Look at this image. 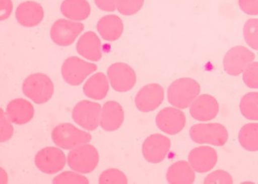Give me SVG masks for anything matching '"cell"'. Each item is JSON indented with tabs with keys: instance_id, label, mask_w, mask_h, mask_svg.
<instances>
[{
	"instance_id": "277c9868",
	"label": "cell",
	"mask_w": 258,
	"mask_h": 184,
	"mask_svg": "<svg viewBox=\"0 0 258 184\" xmlns=\"http://www.w3.org/2000/svg\"><path fill=\"white\" fill-rule=\"evenodd\" d=\"M52 139L56 146L66 150L87 144L92 139L91 134L79 130L71 123H61L53 129Z\"/></svg>"
},
{
	"instance_id": "8d00e7d4",
	"label": "cell",
	"mask_w": 258,
	"mask_h": 184,
	"mask_svg": "<svg viewBox=\"0 0 258 184\" xmlns=\"http://www.w3.org/2000/svg\"><path fill=\"white\" fill-rule=\"evenodd\" d=\"M0 182L1 183H7L8 182V174L5 172V170H4L3 167H1V176H0Z\"/></svg>"
},
{
	"instance_id": "603a6c76",
	"label": "cell",
	"mask_w": 258,
	"mask_h": 184,
	"mask_svg": "<svg viewBox=\"0 0 258 184\" xmlns=\"http://www.w3.org/2000/svg\"><path fill=\"white\" fill-rule=\"evenodd\" d=\"M108 91V80L103 72H97L93 75L86 81L83 86L85 95L94 100H103L107 97Z\"/></svg>"
},
{
	"instance_id": "e575fe53",
	"label": "cell",
	"mask_w": 258,
	"mask_h": 184,
	"mask_svg": "<svg viewBox=\"0 0 258 184\" xmlns=\"http://www.w3.org/2000/svg\"><path fill=\"white\" fill-rule=\"evenodd\" d=\"M95 4L100 10L112 12L116 9L117 0H95Z\"/></svg>"
},
{
	"instance_id": "1f68e13d",
	"label": "cell",
	"mask_w": 258,
	"mask_h": 184,
	"mask_svg": "<svg viewBox=\"0 0 258 184\" xmlns=\"http://www.w3.org/2000/svg\"><path fill=\"white\" fill-rule=\"evenodd\" d=\"M204 183L232 184L233 178L232 175L225 170H217L208 174L204 179Z\"/></svg>"
},
{
	"instance_id": "484cf974",
	"label": "cell",
	"mask_w": 258,
	"mask_h": 184,
	"mask_svg": "<svg viewBox=\"0 0 258 184\" xmlns=\"http://www.w3.org/2000/svg\"><path fill=\"white\" fill-rule=\"evenodd\" d=\"M240 110L248 120L258 121V92L245 94L240 100Z\"/></svg>"
},
{
	"instance_id": "8fae6325",
	"label": "cell",
	"mask_w": 258,
	"mask_h": 184,
	"mask_svg": "<svg viewBox=\"0 0 258 184\" xmlns=\"http://www.w3.org/2000/svg\"><path fill=\"white\" fill-rule=\"evenodd\" d=\"M66 156L62 150L52 146L41 149L35 156L36 167L44 174L60 172L66 166Z\"/></svg>"
},
{
	"instance_id": "836d02e7",
	"label": "cell",
	"mask_w": 258,
	"mask_h": 184,
	"mask_svg": "<svg viewBox=\"0 0 258 184\" xmlns=\"http://www.w3.org/2000/svg\"><path fill=\"white\" fill-rule=\"evenodd\" d=\"M240 10L249 16H258V0H239Z\"/></svg>"
},
{
	"instance_id": "4dcf8cb0",
	"label": "cell",
	"mask_w": 258,
	"mask_h": 184,
	"mask_svg": "<svg viewBox=\"0 0 258 184\" xmlns=\"http://www.w3.org/2000/svg\"><path fill=\"white\" fill-rule=\"evenodd\" d=\"M242 79L246 86L258 89V62H252L245 68Z\"/></svg>"
},
{
	"instance_id": "5b68a950",
	"label": "cell",
	"mask_w": 258,
	"mask_h": 184,
	"mask_svg": "<svg viewBox=\"0 0 258 184\" xmlns=\"http://www.w3.org/2000/svg\"><path fill=\"white\" fill-rule=\"evenodd\" d=\"M99 161L98 150L95 146L87 143L73 149L67 157L69 166L81 174L92 172L99 164Z\"/></svg>"
},
{
	"instance_id": "7a4b0ae2",
	"label": "cell",
	"mask_w": 258,
	"mask_h": 184,
	"mask_svg": "<svg viewBox=\"0 0 258 184\" xmlns=\"http://www.w3.org/2000/svg\"><path fill=\"white\" fill-rule=\"evenodd\" d=\"M22 89L24 95L36 104H44L52 98L54 85L47 75L37 72L24 80Z\"/></svg>"
},
{
	"instance_id": "d6a6232c",
	"label": "cell",
	"mask_w": 258,
	"mask_h": 184,
	"mask_svg": "<svg viewBox=\"0 0 258 184\" xmlns=\"http://www.w3.org/2000/svg\"><path fill=\"white\" fill-rule=\"evenodd\" d=\"M6 114H4V110H1V129H0V142H8L10 140L14 134V129L13 126L11 125L10 121L8 120V118L5 116Z\"/></svg>"
},
{
	"instance_id": "9a60e30c",
	"label": "cell",
	"mask_w": 258,
	"mask_h": 184,
	"mask_svg": "<svg viewBox=\"0 0 258 184\" xmlns=\"http://www.w3.org/2000/svg\"><path fill=\"white\" fill-rule=\"evenodd\" d=\"M220 110L217 100L212 95L198 96L189 107L192 118L200 122H209L216 118Z\"/></svg>"
},
{
	"instance_id": "6da1fadb",
	"label": "cell",
	"mask_w": 258,
	"mask_h": 184,
	"mask_svg": "<svg viewBox=\"0 0 258 184\" xmlns=\"http://www.w3.org/2000/svg\"><path fill=\"white\" fill-rule=\"evenodd\" d=\"M201 91L198 81L189 77H182L174 80L167 90L169 103L176 108L186 109L196 100Z\"/></svg>"
},
{
	"instance_id": "2e32d148",
	"label": "cell",
	"mask_w": 258,
	"mask_h": 184,
	"mask_svg": "<svg viewBox=\"0 0 258 184\" xmlns=\"http://www.w3.org/2000/svg\"><path fill=\"white\" fill-rule=\"evenodd\" d=\"M188 161L196 172H209L217 164L218 154L212 147L200 146L189 152Z\"/></svg>"
},
{
	"instance_id": "ffe728a7",
	"label": "cell",
	"mask_w": 258,
	"mask_h": 184,
	"mask_svg": "<svg viewBox=\"0 0 258 184\" xmlns=\"http://www.w3.org/2000/svg\"><path fill=\"white\" fill-rule=\"evenodd\" d=\"M76 48L79 54L87 60L99 61L102 58L101 41L95 32H87L81 36Z\"/></svg>"
},
{
	"instance_id": "cb8c5ba5",
	"label": "cell",
	"mask_w": 258,
	"mask_h": 184,
	"mask_svg": "<svg viewBox=\"0 0 258 184\" xmlns=\"http://www.w3.org/2000/svg\"><path fill=\"white\" fill-rule=\"evenodd\" d=\"M60 12L67 19L83 21L91 15V8L87 0H64Z\"/></svg>"
},
{
	"instance_id": "30bf717a",
	"label": "cell",
	"mask_w": 258,
	"mask_h": 184,
	"mask_svg": "<svg viewBox=\"0 0 258 184\" xmlns=\"http://www.w3.org/2000/svg\"><path fill=\"white\" fill-rule=\"evenodd\" d=\"M84 28V24L82 23L60 19L51 27V39L59 46H70L83 32Z\"/></svg>"
},
{
	"instance_id": "d4e9b609",
	"label": "cell",
	"mask_w": 258,
	"mask_h": 184,
	"mask_svg": "<svg viewBox=\"0 0 258 184\" xmlns=\"http://www.w3.org/2000/svg\"><path fill=\"white\" fill-rule=\"evenodd\" d=\"M238 140L248 151H258V123H248L240 129Z\"/></svg>"
},
{
	"instance_id": "5bb4252c",
	"label": "cell",
	"mask_w": 258,
	"mask_h": 184,
	"mask_svg": "<svg viewBox=\"0 0 258 184\" xmlns=\"http://www.w3.org/2000/svg\"><path fill=\"white\" fill-rule=\"evenodd\" d=\"M186 122L185 114L173 107L162 109L156 118V124L162 132L175 135L183 130Z\"/></svg>"
},
{
	"instance_id": "4316f807",
	"label": "cell",
	"mask_w": 258,
	"mask_h": 184,
	"mask_svg": "<svg viewBox=\"0 0 258 184\" xmlns=\"http://www.w3.org/2000/svg\"><path fill=\"white\" fill-rule=\"evenodd\" d=\"M244 40L250 48L258 51V19H249L243 28Z\"/></svg>"
},
{
	"instance_id": "d590c367",
	"label": "cell",
	"mask_w": 258,
	"mask_h": 184,
	"mask_svg": "<svg viewBox=\"0 0 258 184\" xmlns=\"http://www.w3.org/2000/svg\"><path fill=\"white\" fill-rule=\"evenodd\" d=\"M12 8H13V4L12 0H1L0 20H7L12 14Z\"/></svg>"
},
{
	"instance_id": "44dd1931",
	"label": "cell",
	"mask_w": 258,
	"mask_h": 184,
	"mask_svg": "<svg viewBox=\"0 0 258 184\" xmlns=\"http://www.w3.org/2000/svg\"><path fill=\"white\" fill-rule=\"evenodd\" d=\"M97 30L105 40L115 41L123 34V21L115 15L103 16L97 24Z\"/></svg>"
},
{
	"instance_id": "7c38bea8",
	"label": "cell",
	"mask_w": 258,
	"mask_h": 184,
	"mask_svg": "<svg viewBox=\"0 0 258 184\" xmlns=\"http://www.w3.org/2000/svg\"><path fill=\"white\" fill-rule=\"evenodd\" d=\"M171 147L170 139L160 134L148 137L142 146V154L147 162L159 163L165 159Z\"/></svg>"
},
{
	"instance_id": "f1b7e54d",
	"label": "cell",
	"mask_w": 258,
	"mask_h": 184,
	"mask_svg": "<svg viewBox=\"0 0 258 184\" xmlns=\"http://www.w3.org/2000/svg\"><path fill=\"white\" fill-rule=\"evenodd\" d=\"M145 0H117L116 9L123 16L137 14L144 6Z\"/></svg>"
},
{
	"instance_id": "4fadbf2b",
	"label": "cell",
	"mask_w": 258,
	"mask_h": 184,
	"mask_svg": "<svg viewBox=\"0 0 258 184\" xmlns=\"http://www.w3.org/2000/svg\"><path fill=\"white\" fill-rule=\"evenodd\" d=\"M165 98L163 87L157 83L146 84L140 89L135 98L137 108L143 113L157 110Z\"/></svg>"
},
{
	"instance_id": "83f0119b",
	"label": "cell",
	"mask_w": 258,
	"mask_h": 184,
	"mask_svg": "<svg viewBox=\"0 0 258 184\" xmlns=\"http://www.w3.org/2000/svg\"><path fill=\"white\" fill-rule=\"evenodd\" d=\"M99 182L101 184H127L128 181L123 171L111 168L102 172L99 178Z\"/></svg>"
},
{
	"instance_id": "3957f363",
	"label": "cell",
	"mask_w": 258,
	"mask_h": 184,
	"mask_svg": "<svg viewBox=\"0 0 258 184\" xmlns=\"http://www.w3.org/2000/svg\"><path fill=\"white\" fill-rule=\"evenodd\" d=\"M189 136L196 143L216 146H223L228 140V130L220 123L194 125L189 130Z\"/></svg>"
},
{
	"instance_id": "ac0fdd59",
	"label": "cell",
	"mask_w": 258,
	"mask_h": 184,
	"mask_svg": "<svg viewBox=\"0 0 258 184\" xmlns=\"http://www.w3.org/2000/svg\"><path fill=\"white\" fill-rule=\"evenodd\" d=\"M34 113V107L31 102L24 98H16L8 103L5 114L12 123L24 125L32 120Z\"/></svg>"
},
{
	"instance_id": "e0dca14e",
	"label": "cell",
	"mask_w": 258,
	"mask_h": 184,
	"mask_svg": "<svg viewBox=\"0 0 258 184\" xmlns=\"http://www.w3.org/2000/svg\"><path fill=\"white\" fill-rule=\"evenodd\" d=\"M44 12L42 6L34 1H26L16 8V18L23 27L33 28L42 22Z\"/></svg>"
},
{
	"instance_id": "f546056e",
	"label": "cell",
	"mask_w": 258,
	"mask_h": 184,
	"mask_svg": "<svg viewBox=\"0 0 258 184\" xmlns=\"http://www.w3.org/2000/svg\"><path fill=\"white\" fill-rule=\"evenodd\" d=\"M52 182L55 184L75 183L88 184L89 181L86 177L73 171H64L56 175Z\"/></svg>"
},
{
	"instance_id": "52a82bcc",
	"label": "cell",
	"mask_w": 258,
	"mask_h": 184,
	"mask_svg": "<svg viewBox=\"0 0 258 184\" xmlns=\"http://www.w3.org/2000/svg\"><path fill=\"white\" fill-rule=\"evenodd\" d=\"M255 60V54L244 46H235L228 50L223 60L224 71L228 75L237 76Z\"/></svg>"
},
{
	"instance_id": "8992f818",
	"label": "cell",
	"mask_w": 258,
	"mask_h": 184,
	"mask_svg": "<svg viewBox=\"0 0 258 184\" xmlns=\"http://www.w3.org/2000/svg\"><path fill=\"white\" fill-rule=\"evenodd\" d=\"M96 64L87 62L77 56L64 60L61 67V75L67 84L77 86L83 84L89 75L97 70Z\"/></svg>"
},
{
	"instance_id": "7402d4cb",
	"label": "cell",
	"mask_w": 258,
	"mask_h": 184,
	"mask_svg": "<svg viewBox=\"0 0 258 184\" xmlns=\"http://www.w3.org/2000/svg\"><path fill=\"white\" fill-rule=\"evenodd\" d=\"M166 179L171 184H191L196 179L193 167L186 161H177L169 166Z\"/></svg>"
},
{
	"instance_id": "ba28073f",
	"label": "cell",
	"mask_w": 258,
	"mask_h": 184,
	"mask_svg": "<svg viewBox=\"0 0 258 184\" xmlns=\"http://www.w3.org/2000/svg\"><path fill=\"white\" fill-rule=\"evenodd\" d=\"M100 105L91 101H81L73 110L72 118L77 124L87 130H96L100 124Z\"/></svg>"
},
{
	"instance_id": "d6986e66",
	"label": "cell",
	"mask_w": 258,
	"mask_h": 184,
	"mask_svg": "<svg viewBox=\"0 0 258 184\" xmlns=\"http://www.w3.org/2000/svg\"><path fill=\"white\" fill-rule=\"evenodd\" d=\"M124 120L123 107L114 101L107 102L101 111L100 126L106 131H115L120 128Z\"/></svg>"
},
{
	"instance_id": "9c48e42d",
	"label": "cell",
	"mask_w": 258,
	"mask_h": 184,
	"mask_svg": "<svg viewBox=\"0 0 258 184\" xmlns=\"http://www.w3.org/2000/svg\"><path fill=\"white\" fill-rule=\"evenodd\" d=\"M109 81L114 90L124 93L131 90L137 83L135 71L125 63H115L107 69Z\"/></svg>"
}]
</instances>
